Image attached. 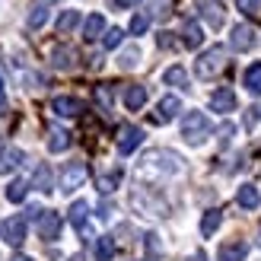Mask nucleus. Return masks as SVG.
I'll return each mask as SVG.
<instances>
[{
	"instance_id": "22",
	"label": "nucleus",
	"mask_w": 261,
	"mask_h": 261,
	"mask_svg": "<svg viewBox=\"0 0 261 261\" xmlns=\"http://www.w3.org/2000/svg\"><path fill=\"white\" fill-rule=\"evenodd\" d=\"M93 99H96V106H99L102 112H112V106H115V89H112L109 83H102V86L93 89Z\"/></svg>"
},
{
	"instance_id": "44",
	"label": "nucleus",
	"mask_w": 261,
	"mask_h": 261,
	"mask_svg": "<svg viewBox=\"0 0 261 261\" xmlns=\"http://www.w3.org/2000/svg\"><path fill=\"white\" fill-rule=\"evenodd\" d=\"M38 4H45V0H38Z\"/></svg>"
},
{
	"instance_id": "17",
	"label": "nucleus",
	"mask_w": 261,
	"mask_h": 261,
	"mask_svg": "<svg viewBox=\"0 0 261 261\" xmlns=\"http://www.w3.org/2000/svg\"><path fill=\"white\" fill-rule=\"evenodd\" d=\"M73 61H76V51L67 48V45H61V48L51 51V64H55L58 70H70V67H73Z\"/></svg>"
},
{
	"instance_id": "13",
	"label": "nucleus",
	"mask_w": 261,
	"mask_h": 261,
	"mask_svg": "<svg viewBox=\"0 0 261 261\" xmlns=\"http://www.w3.org/2000/svg\"><path fill=\"white\" fill-rule=\"evenodd\" d=\"M22 163V150L10 147V143H0V175L10 172V169H16Z\"/></svg>"
},
{
	"instance_id": "30",
	"label": "nucleus",
	"mask_w": 261,
	"mask_h": 261,
	"mask_svg": "<svg viewBox=\"0 0 261 261\" xmlns=\"http://www.w3.org/2000/svg\"><path fill=\"white\" fill-rule=\"evenodd\" d=\"M25 191H29V185H25L22 178H16V181H10V188H7V201H13V204H19V201H25Z\"/></svg>"
},
{
	"instance_id": "1",
	"label": "nucleus",
	"mask_w": 261,
	"mask_h": 261,
	"mask_svg": "<svg viewBox=\"0 0 261 261\" xmlns=\"http://www.w3.org/2000/svg\"><path fill=\"white\" fill-rule=\"evenodd\" d=\"M223 64H226V51L220 45H214L194 61V73H198V80H214V76L223 70Z\"/></svg>"
},
{
	"instance_id": "35",
	"label": "nucleus",
	"mask_w": 261,
	"mask_h": 261,
	"mask_svg": "<svg viewBox=\"0 0 261 261\" xmlns=\"http://www.w3.org/2000/svg\"><path fill=\"white\" fill-rule=\"evenodd\" d=\"M232 134H236V127H232V124L226 121L223 127H220V147H226V143L232 140Z\"/></svg>"
},
{
	"instance_id": "28",
	"label": "nucleus",
	"mask_w": 261,
	"mask_h": 261,
	"mask_svg": "<svg viewBox=\"0 0 261 261\" xmlns=\"http://www.w3.org/2000/svg\"><path fill=\"white\" fill-rule=\"evenodd\" d=\"M163 80L169 83V86H178V89H188V73L181 70V67H169L166 73H163Z\"/></svg>"
},
{
	"instance_id": "2",
	"label": "nucleus",
	"mask_w": 261,
	"mask_h": 261,
	"mask_svg": "<svg viewBox=\"0 0 261 261\" xmlns=\"http://www.w3.org/2000/svg\"><path fill=\"white\" fill-rule=\"evenodd\" d=\"M181 137H185L188 143H204L207 137H211V118H207L204 112H188L185 121H181Z\"/></svg>"
},
{
	"instance_id": "11",
	"label": "nucleus",
	"mask_w": 261,
	"mask_h": 261,
	"mask_svg": "<svg viewBox=\"0 0 261 261\" xmlns=\"http://www.w3.org/2000/svg\"><path fill=\"white\" fill-rule=\"evenodd\" d=\"M229 45L236 48V51H252L255 48V29H252V25H236V29H232Z\"/></svg>"
},
{
	"instance_id": "23",
	"label": "nucleus",
	"mask_w": 261,
	"mask_h": 261,
	"mask_svg": "<svg viewBox=\"0 0 261 261\" xmlns=\"http://www.w3.org/2000/svg\"><path fill=\"white\" fill-rule=\"evenodd\" d=\"M32 185L42 191V194H48V191H55V178H51V169L48 166H38L35 169V175H32Z\"/></svg>"
},
{
	"instance_id": "36",
	"label": "nucleus",
	"mask_w": 261,
	"mask_h": 261,
	"mask_svg": "<svg viewBox=\"0 0 261 261\" xmlns=\"http://www.w3.org/2000/svg\"><path fill=\"white\" fill-rule=\"evenodd\" d=\"M156 45H160V48H175V38H172V32H160V38H156Z\"/></svg>"
},
{
	"instance_id": "29",
	"label": "nucleus",
	"mask_w": 261,
	"mask_h": 261,
	"mask_svg": "<svg viewBox=\"0 0 261 261\" xmlns=\"http://www.w3.org/2000/svg\"><path fill=\"white\" fill-rule=\"evenodd\" d=\"M112 255H115V239L112 236H99L96 239V258L99 261H109Z\"/></svg>"
},
{
	"instance_id": "12",
	"label": "nucleus",
	"mask_w": 261,
	"mask_h": 261,
	"mask_svg": "<svg viewBox=\"0 0 261 261\" xmlns=\"http://www.w3.org/2000/svg\"><path fill=\"white\" fill-rule=\"evenodd\" d=\"M86 214H89V204L86 201H73L70 204V211H67V217H70V223L80 229V236H89V226H86Z\"/></svg>"
},
{
	"instance_id": "24",
	"label": "nucleus",
	"mask_w": 261,
	"mask_h": 261,
	"mask_svg": "<svg viewBox=\"0 0 261 261\" xmlns=\"http://www.w3.org/2000/svg\"><path fill=\"white\" fill-rule=\"evenodd\" d=\"M220 223H223V214H220V211H207L204 220H201V236H204V239H211L214 232L220 229Z\"/></svg>"
},
{
	"instance_id": "8",
	"label": "nucleus",
	"mask_w": 261,
	"mask_h": 261,
	"mask_svg": "<svg viewBox=\"0 0 261 261\" xmlns=\"http://www.w3.org/2000/svg\"><path fill=\"white\" fill-rule=\"evenodd\" d=\"M51 109H55V115H61V118H76V115L83 112V102L73 99V96H58L51 102Z\"/></svg>"
},
{
	"instance_id": "9",
	"label": "nucleus",
	"mask_w": 261,
	"mask_h": 261,
	"mask_svg": "<svg viewBox=\"0 0 261 261\" xmlns=\"http://www.w3.org/2000/svg\"><path fill=\"white\" fill-rule=\"evenodd\" d=\"M211 109H214V112H220V115L232 112V109H236V93H232L229 86H220L217 93L211 96Z\"/></svg>"
},
{
	"instance_id": "6",
	"label": "nucleus",
	"mask_w": 261,
	"mask_h": 261,
	"mask_svg": "<svg viewBox=\"0 0 261 261\" xmlns=\"http://www.w3.org/2000/svg\"><path fill=\"white\" fill-rule=\"evenodd\" d=\"M178 112H181V99H178V96H163L160 106H156L153 121H156V124H166V121H172Z\"/></svg>"
},
{
	"instance_id": "20",
	"label": "nucleus",
	"mask_w": 261,
	"mask_h": 261,
	"mask_svg": "<svg viewBox=\"0 0 261 261\" xmlns=\"http://www.w3.org/2000/svg\"><path fill=\"white\" fill-rule=\"evenodd\" d=\"M181 42H185L188 48H198L201 42H204V29H201V25L198 22H185V25H181Z\"/></svg>"
},
{
	"instance_id": "34",
	"label": "nucleus",
	"mask_w": 261,
	"mask_h": 261,
	"mask_svg": "<svg viewBox=\"0 0 261 261\" xmlns=\"http://www.w3.org/2000/svg\"><path fill=\"white\" fill-rule=\"evenodd\" d=\"M239 10L249 13V16H255V13L261 10V0H239Z\"/></svg>"
},
{
	"instance_id": "27",
	"label": "nucleus",
	"mask_w": 261,
	"mask_h": 261,
	"mask_svg": "<svg viewBox=\"0 0 261 261\" xmlns=\"http://www.w3.org/2000/svg\"><path fill=\"white\" fill-rule=\"evenodd\" d=\"M118 181H121V169H112V172H106V175H99V191L102 194H109V191H115L118 188Z\"/></svg>"
},
{
	"instance_id": "3",
	"label": "nucleus",
	"mask_w": 261,
	"mask_h": 261,
	"mask_svg": "<svg viewBox=\"0 0 261 261\" xmlns=\"http://www.w3.org/2000/svg\"><path fill=\"white\" fill-rule=\"evenodd\" d=\"M86 175H89V169H86L83 160L67 163V166H64V172H61V191H64V194H67V191H76V188L86 181Z\"/></svg>"
},
{
	"instance_id": "42",
	"label": "nucleus",
	"mask_w": 261,
	"mask_h": 261,
	"mask_svg": "<svg viewBox=\"0 0 261 261\" xmlns=\"http://www.w3.org/2000/svg\"><path fill=\"white\" fill-rule=\"evenodd\" d=\"M191 261H204V252H194V255H191Z\"/></svg>"
},
{
	"instance_id": "10",
	"label": "nucleus",
	"mask_w": 261,
	"mask_h": 261,
	"mask_svg": "<svg viewBox=\"0 0 261 261\" xmlns=\"http://www.w3.org/2000/svg\"><path fill=\"white\" fill-rule=\"evenodd\" d=\"M194 7L201 10V16L214 25V29H220L223 25V7L217 4V0H194Z\"/></svg>"
},
{
	"instance_id": "25",
	"label": "nucleus",
	"mask_w": 261,
	"mask_h": 261,
	"mask_svg": "<svg viewBox=\"0 0 261 261\" xmlns=\"http://www.w3.org/2000/svg\"><path fill=\"white\" fill-rule=\"evenodd\" d=\"M29 29H42V25L48 22V7L45 4H32V10H29Z\"/></svg>"
},
{
	"instance_id": "21",
	"label": "nucleus",
	"mask_w": 261,
	"mask_h": 261,
	"mask_svg": "<svg viewBox=\"0 0 261 261\" xmlns=\"http://www.w3.org/2000/svg\"><path fill=\"white\" fill-rule=\"evenodd\" d=\"M143 102H147V86H127V89H124V106H127L130 112L143 109Z\"/></svg>"
},
{
	"instance_id": "4",
	"label": "nucleus",
	"mask_w": 261,
	"mask_h": 261,
	"mask_svg": "<svg viewBox=\"0 0 261 261\" xmlns=\"http://www.w3.org/2000/svg\"><path fill=\"white\" fill-rule=\"evenodd\" d=\"M0 236H4L7 245H13V249H19V245L25 242V217H10L0 223Z\"/></svg>"
},
{
	"instance_id": "39",
	"label": "nucleus",
	"mask_w": 261,
	"mask_h": 261,
	"mask_svg": "<svg viewBox=\"0 0 261 261\" xmlns=\"http://www.w3.org/2000/svg\"><path fill=\"white\" fill-rule=\"evenodd\" d=\"M130 4H137V0H109V7H115V10H124Z\"/></svg>"
},
{
	"instance_id": "40",
	"label": "nucleus",
	"mask_w": 261,
	"mask_h": 261,
	"mask_svg": "<svg viewBox=\"0 0 261 261\" xmlns=\"http://www.w3.org/2000/svg\"><path fill=\"white\" fill-rule=\"evenodd\" d=\"M0 115H4V80H0Z\"/></svg>"
},
{
	"instance_id": "16",
	"label": "nucleus",
	"mask_w": 261,
	"mask_h": 261,
	"mask_svg": "<svg viewBox=\"0 0 261 261\" xmlns=\"http://www.w3.org/2000/svg\"><path fill=\"white\" fill-rule=\"evenodd\" d=\"M70 130H64V127H51L48 130V150L51 153H61V150H67L70 147Z\"/></svg>"
},
{
	"instance_id": "38",
	"label": "nucleus",
	"mask_w": 261,
	"mask_h": 261,
	"mask_svg": "<svg viewBox=\"0 0 261 261\" xmlns=\"http://www.w3.org/2000/svg\"><path fill=\"white\" fill-rule=\"evenodd\" d=\"M109 217H112V204L102 201V204H99V220H109Z\"/></svg>"
},
{
	"instance_id": "26",
	"label": "nucleus",
	"mask_w": 261,
	"mask_h": 261,
	"mask_svg": "<svg viewBox=\"0 0 261 261\" xmlns=\"http://www.w3.org/2000/svg\"><path fill=\"white\" fill-rule=\"evenodd\" d=\"M80 25V13L76 10H64L61 16H58V32L64 35V32H70V29H76Z\"/></svg>"
},
{
	"instance_id": "32",
	"label": "nucleus",
	"mask_w": 261,
	"mask_h": 261,
	"mask_svg": "<svg viewBox=\"0 0 261 261\" xmlns=\"http://www.w3.org/2000/svg\"><path fill=\"white\" fill-rule=\"evenodd\" d=\"M147 29H150V16H143V13H137V16L130 19V32H134V35H143Z\"/></svg>"
},
{
	"instance_id": "18",
	"label": "nucleus",
	"mask_w": 261,
	"mask_h": 261,
	"mask_svg": "<svg viewBox=\"0 0 261 261\" xmlns=\"http://www.w3.org/2000/svg\"><path fill=\"white\" fill-rule=\"evenodd\" d=\"M236 204H239V207H245V211H255V207L261 204L258 188H255V185H242V188L236 191Z\"/></svg>"
},
{
	"instance_id": "33",
	"label": "nucleus",
	"mask_w": 261,
	"mask_h": 261,
	"mask_svg": "<svg viewBox=\"0 0 261 261\" xmlns=\"http://www.w3.org/2000/svg\"><path fill=\"white\" fill-rule=\"evenodd\" d=\"M137 58H140V48H127L124 55L118 58V64H121L124 70H130V67H134V64H137Z\"/></svg>"
},
{
	"instance_id": "19",
	"label": "nucleus",
	"mask_w": 261,
	"mask_h": 261,
	"mask_svg": "<svg viewBox=\"0 0 261 261\" xmlns=\"http://www.w3.org/2000/svg\"><path fill=\"white\" fill-rule=\"evenodd\" d=\"M242 83H245V89H249V93L261 96V61H255L252 67H245V73H242Z\"/></svg>"
},
{
	"instance_id": "41",
	"label": "nucleus",
	"mask_w": 261,
	"mask_h": 261,
	"mask_svg": "<svg viewBox=\"0 0 261 261\" xmlns=\"http://www.w3.org/2000/svg\"><path fill=\"white\" fill-rule=\"evenodd\" d=\"M10 261H32V258H29V255H13Z\"/></svg>"
},
{
	"instance_id": "43",
	"label": "nucleus",
	"mask_w": 261,
	"mask_h": 261,
	"mask_svg": "<svg viewBox=\"0 0 261 261\" xmlns=\"http://www.w3.org/2000/svg\"><path fill=\"white\" fill-rule=\"evenodd\" d=\"M258 245H261V236H258Z\"/></svg>"
},
{
	"instance_id": "7",
	"label": "nucleus",
	"mask_w": 261,
	"mask_h": 261,
	"mask_svg": "<svg viewBox=\"0 0 261 261\" xmlns=\"http://www.w3.org/2000/svg\"><path fill=\"white\" fill-rule=\"evenodd\" d=\"M140 143H143V130H140V127H134V124L121 127V137H118V153H121V156L134 153Z\"/></svg>"
},
{
	"instance_id": "5",
	"label": "nucleus",
	"mask_w": 261,
	"mask_h": 261,
	"mask_svg": "<svg viewBox=\"0 0 261 261\" xmlns=\"http://www.w3.org/2000/svg\"><path fill=\"white\" fill-rule=\"evenodd\" d=\"M38 236H42L45 242H55L61 236V214L45 211L42 217H38Z\"/></svg>"
},
{
	"instance_id": "14",
	"label": "nucleus",
	"mask_w": 261,
	"mask_h": 261,
	"mask_svg": "<svg viewBox=\"0 0 261 261\" xmlns=\"http://www.w3.org/2000/svg\"><path fill=\"white\" fill-rule=\"evenodd\" d=\"M245 255H249V245L245 242H223L217 252L220 261H245Z\"/></svg>"
},
{
	"instance_id": "31",
	"label": "nucleus",
	"mask_w": 261,
	"mask_h": 261,
	"mask_svg": "<svg viewBox=\"0 0 261 261\" xmlns=\"http://www.w3.org/2000/svg\"><path fill=\"white\" fill-rule=\"evenodd\" d=\"M121 38H124V32H121V29H109L106 35H102V45L112 51V48H118V45H121Z\"/></svg>"
},
{
	"instance_id": "37",
	"label": "nucleus",
	"mask_w": 261,
	"mask_h": 261,
	"mask_svg": "<svg viewBox=\"0 0 261 261\" xmlns=\"http://www.w3.org/2000/svg\"><path fill=\"white\" fill-rule=\"evenodd\" d=\"M147 249H150V255H160V236L156 232H147Z\"/></svg>"
},
{
	"instance_id": "15",
	"label": "nucleus",
	"mask_w": 261,
	"mask_h": 261,
	"mask_svg": "<svg viewBox=\"0 0 261 261\" xmlns=\"http://www.w3.org/2000/svg\"><path fill=\"white\" fill-rule=\"evenodd\" d=\"M99 35H106V16H102V13H93V16H86V22H83V38L93 42Z\"/></svg>"
}]
</instances>
